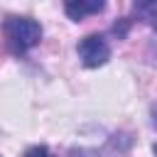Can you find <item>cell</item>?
Segmentation results:
<instances>
[{"mask_svg":"<svg viewBox=\"0 0 157 157\" xmlns=\"http://www.w3.org/2000/svg\"><path fill=\"white\" fill-rule=\"evenodd\" d=\"M2 34H5V44L12 54L22 56L29 49H34L42 42V25L32 17H20V15H10L2 22Z\"/></svg>","mask_w":157,"mask_h":157,"instance_id":"obj_1","label":"cell"},{"mask_svg":"<svg viewBox=\"0 0 157 157\" xmlns=\"http://www.w3.org/2000/svg\"><path fill=\"white\" fill-rule=\"evenodd\" d=\"M105 10V0H64V12L71 22H81L88 15H101Z\"/></svg>","mask_w":157,"mask_h":157,"instance_id":"obj_3","label":"cell"},{"mask_svg":"<svg viewBox=\"0 0 157 157\" xmlns=\"http://www.w3.org/2000/svg\"><path fill=\"white\" fill-rule=\"evenodd\" d=\"M25 157H56V155H52L47 145H32L25 150Z\"/></svg>","mask_w":157,"mask_h":157,"instance_id":"obj_5","label":"cell"},{"mask_svg":"<svg viewBox=\"0 0 157 157\" xmlns=\"http://www.w3.org/2000/svg\"><path fill=\"white\" fill-rule=\"evenodd\" d=\"M152 125H155V128H157V105H155V108H152Z\"/></svg>","mask_w":157,"mask_h":157,"instance_id":"obj_8","label":"cell"},{"mask_svg":"<svg viewBox=\"0 0 157 157\" xmlns=\"http://www.w3.org/2000/svg\"><path fill=\"white\" fill-rule=\"evenodd\" d=\"M128 27H130V20H128V17H123L120 22H115V25L110 27V32H113L118 39H125V34H128Z\"/></svg>","mask_w":157,"mask_h":157,"instance_id":"obj_6","label":"cell"},{"mask_svg":"<svg viewBox=\"0 0 157 157\" xmlns=\"http://www.w3.org/2000/svg\"><path fill=\"white\" fill-rule=\"evenodd\" d=\"M76 54L86 69H98L110 59V44L103 34H86L76 44Z\"/></svg>","mask_w":157,"mask_h":157,"instance_id":"obj_2","label":"cell"},{"mask_svg":"<svg viewBox=\"0 0 157 157\" xmlns=\"http://www.w3.org/2000/svg\"><path fill=\"white\" fill-rule=\"evenodd\" d=\"M69 157H96L93 150H86V147H71L69 150Z\"/></svg>","mask_w":157,"mask_h":157,"instance_id":"obj_7","label":"cell"},{"mask_svg":"<svg viewBox=\"0 0 157 157\" xmlns=\"http://www.w3.org/2000/svg\"><path fill=\"white\" fill-rule=\"evenodd\" d=\"M150 27H152V29H157V17H155V20H150Z\"/></svg>","mask_w":157,"mask_h":157,"instance_id":"obj_9","label":"cell"},{"mask_svg":"<svg viewBox=\"0 0 157 157\" xmlns=\"http://www.w3.org/2000/svg\"><path fill=\"white\" fill-rule=\"evenodd\" d=\"M135 12L142 20H155L157 17V0H135Z\"/></svg>","mask_w":157,"mask_h":157,"instance_id":"obj_4","label":"cell"},{"mask_svg":"<svg viewBox=\"0 0 157 157\" xmlns=\"http://www.w3.org/2000/svg\"><path fill=\"white\" fill-rule=\"evenodd\" d=\"M152 152H155V157H157V142H155V145H152Z\"/></svg>","mask_w":157,"mask_h":157,"instance_id":"obj_10","label":"cell"}]
</instances>
